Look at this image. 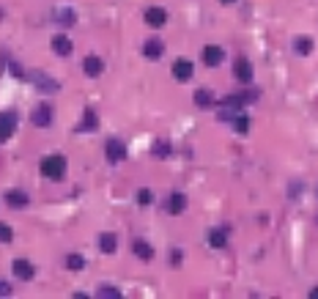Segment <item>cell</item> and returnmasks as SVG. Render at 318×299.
<instances>
[{"label":"cell","mask_w":318,"mask_h":299,"mask_svg":"<svg viewBox=\"0 0 318 299\" xmlns=\"http://www.w3.org/2000/svg\"><path fill=\"white\" fill-rule=\"evenodd\" d=\"M96 127H99L96 110H93V107H85V115H83V121L77 124V129H74V132H80V135H85V132H93Z\"/></svg>","instance_id":"cell-6"},{"label":"cell","mask_w":318,"mask_h":299,"mask_svg":"<svg viewBox=\"0 0 318 299\" xmlns=\"http://www.w3.org/2000/svg\"><path fill=\"white\" fill-rule=\"evenodd\" d=\"M132 253L137 255V258H143V261H151V258H154V247H151L146 239H134Z\"/></svg>","instance_id":"cell-16"},{"label":"cell","mask_w":318,"mask_h":299,"mask_svg":"<svg viewBox=\"0 0 318 299\" xmlns=\"http://www.w3.org/2000/svg\"><path fill=\"white\" fill-rule=\"evenodd\" d=\"M181 258H184V255H181V250H170V264L173 266H181Z\"/></svg>","instance_id":"cell-29"},{"label":"cell","mask_w":318,"mask_h":299,"mask_svg":"<svg viewBox=\"0 0 318 299\" xmlns=\"http://www.w3.org/2000/svg\"><path fill=\"white\" fill-rule=\"evenodd\" d=\"M38 170H42V176L50 178V182H61V178L66 176V156H61V154L47 156V160H42V165H38Z\"/></svg>","instance_id":"cell-1"},{"label":"cell","mask_w":318,"mask_h":299,"mask_svg":"<svg viewBox=\"0 0 318 299\" xmlns=\"http://www.w3.org/2000/svg\"><path fill=\"white\" fill-rule=\"evenodd\" d=\"M233 74H236L239 83H250L252 80V64H250L247 58H239L236 66H233Z\"/></svg>","instance_id":"cell-11"},{"label":"cell","mask_w":318,"mask_h":299,"mask_svg":"<svg viewBox=\"0 0 318 299\" xmlns=\"http://www.w3.org/2000/svg\"><path fill=\"white\" fill-rule=\"evenodd\" d=\"M11 239H14V231H11L9 225H3V223H0V242H3V245H9Z\"/></svg>","instance_id":"cell-27"},{"label":"cell","mask_w":318,"mask_h":299,"mask_svg":"<svg viewBox=\"0 0 318 299\" xmlns=\"http://www.w3.org/2000/svg\"><path fill=\"white\" fill-rule=\"evenodd\" d=\"M151 154H154L156 160H168V156H170V143H168V140H156L154 148H151Z\"/></svg>","instance_id":"cell-22"},{"label":"cell","mask_w":318,"mask_h":299,"mask_svg":"<svg viewBox=\"0 0 318 299\" xmlns=\"http://www.w3.org/2000/svg\"><path fill=\"white\" fill-rule=\"evenodd\" d=\"M151 201H154V195H151V190H140V192H137V203H140V206H148Z\"/></svg>","instance_id":"cell-28"},{"label":"cell","mask_w":318,"mask_h":299,"mask_svg":"<svg viewBox=\"0 0 318 299\" xmlns=\"http://www.w3.org/2000/svg\"><path fill=\"white\" fill-rule=\"evenodd\" d=\"M11 294V286H9V283H3V280H0V296H9Z\"/></svg>","instance_id":"cell-30"},{"label":"cell","mask_w":318,"mask_h":299,"mask_svg":"<svg viewBox=\"0 0 318 299\" xmlns=\"http://www.w3.org/2000/svg\"><path fill=\"white\" fill-rule=\"evenodd\" d=\"M165 22H168V11L159 9V6H151V9L146 11V25L151 28H162Z\"/></svg>","instance_id":"cell-8"},{"label":"cell","mask_w":318,"mask_h":299,"mask_svg":"<svg viewBox=\"0 0 318 299\" xmlns=\"http://www.w3.org/2000/svg\"><path fill=\"white\" fill-rule=\"evenodd\" d=\"M55 19H58V25L63 28H71L77 22V14L71 11V9H61V11H55Z\"/></svg>","instance_id":"cell-20"},{"label":"cell","mask_w":318,"mask_h":299,"mask_svg":"<svg viewBox=\"0 0 318 299\" xmlns=\"http://www.w3.org/2000/svg\"><path fill=\"white\" fill-rule=\"evenodd\" d=\"M83 72L88 77H99L102 72H105V61L96 58V55H88V58L83 61Z\"/></svg>","instance_id":"cell-9"},{"label":"cell","mask_w":318,"mask_h":299,"mask_svg":"<svg viewBox=\"0 0 318 299\" xmlns=\"http://www.w3.org/2000/svg\"><path fill=\"white\" fill-rule=\"evenodd\" d=\"M14 132H17V113H14V110H6V113H0V137L9 140Z\"/></svg>","instance_id":"cell-2"},{"label":"cell","mask_w":318,"mask_h":299,"mask_svg":"<svg viewBox=\"0 0 318 299\" xmlns=\"http://www.w3.org/2000/svg\"><path fill=\"white\" fill-rule=\"evenodd\" d=\"M209 245L214 250H222L228 245V233H225V228H214V231L209 233Z\"/></svg>","instance_id":"cell-19"},{"label":"cell","mask_w":318,"mask_h":299,"mask_svg":"<svg viewBox=\"0 0 318 299\" xmlns=\"http://www.w3.org/2000/svg\"><path fill=\"white\" fill-rule=\"evenodd\" d=\"M6 203H9L11 209H25L30 198H28V192H22V190H9L6 192Z\"/></svg>","instance_id":"cell-14"},{"label":"cell","mask_w":318,"mask_h":299,"mask_svg":"<svg viewBox=\"0 0 318 299\" xmlns=\"http://www.w3.org/2000/svg\"><path fill=\"white\" fill-rule=\"evenodd\" d=\"M195 105H197V107H211V105H214V93H211L209 88L195 91Z\"/></svg>","instance_id":"cell-21"},{"label":"cell","mask_w":318,"mask_h":299,"mask_svg":"<svg viewBox=\"0 0 318 299\" xmlns=\"http://www.w3.org/2000/svg\"><path fill=\"white\" fill-rule=\"evenodd\" d=\"M184 209H187V195L173 192V195H170V201H168V211H170V214H181Z\"/></svg>","instance_id":"cell-18"},{"label":"cell","mask_w":318,"mask_h":299,"mask_svg":"<svg viewBox=\"0 0 318 299\" xmlns=\"http://www.w3.org/2000/svg\"><path fill=\"white\" fill-rule=\"evenodd\" d=\"M66 266H69V269H74V272H80L85 266V258L77 255V253H71V255H66Z\"/></svg>","instance_id":"cell-24"},{"label":"cell","mask_w":318,"mask_h":299,"mask_svg":"<svg viewBox=\"0 0 318 299\" xmlns=\"http://www.w3.org/2000/svg\"><path fill=\"white\" fill-rule=\"evenodd\" d=\"M143 52H146V58L156 61V58H162V52H165V44L159 42V38H148V42L143 44Z\"/></svg>","instance_id":"cell-15"},{"label":"cell","mask_w":318,"mask_h":299,"mask_svg":"<svg viewBox=\"0 0 318 299\" xmlns=\"http://www.w3.org/2000/svg\"><path fill=\"white\" fill-rule=\"evenodd\" d=\"M105 154H107V162H124L126 160V146L121 143V140H107V143H105Z\"/></svg>","instance_id":"cell-3"},{"label":"cell","mask_w":318,"mask_h":299,"mask_svg":"<svg viewBox=\"0 0 318 299\" xmlns=\"http://www.w3.org/2000/svg\"><path fill=\"white\" fill-rule=\"evenodd\" d=\"M222 3H236V0H222Z\"/></svg>","instance_id":"cell-32"},{"label":"cell","mask_w":318,"mask_h":299,"mask_svg":"<svg viewBox=\"0 0 318 299\" xmlns=\"http://www.w3.org/2000/svg\"><path fill=\"white\" fill-rule=\"evenodd\" d=\"M52 50H55V55L66 58V55H71V50H74V44H71V38H69V36L58 33V36L52 38Z\"/></svg>","instance_id":"cell-13"},{"label":"cell","mask_w":318,"mask_h":299,"mask_svg":"<svg viewBox=\"0 0 318 299\" xmlns=\"http://www.w3.org/2000/svg\"><path fill=\"white\" fill-rule=\"evenodd\" d=\"M233 127H236L239 135H247V132H250V118H247V115H239V118H233Z\"/></svg>","instance_id":"cell-25"},{"label":"cell","mask_w":318,"mask_h":299,"mask_svg":"<svg viewBox=\"0 0 318 299\" xmlns=\"http://www.w3.org/2000/svg\"><path fill=\"white\" fill-rule=\"evenodd\" d=\"M310 299H318V288H313V291H310Z\"/></svg>","instance_id":"cell-31"},{"label":"cell","mask_w":318,"mask_h":299,"mask_svg":"<svg viewBox=\"0 0 318 299\" xmlns=\"http://www.w3.org/2000/svg\"><path fill=\"white\" fill-rule=\"evenodd\" d=\"M11 269H14V274H17L19 280H30V277L36 274L33 264H30V261H25V258H17V261L11 264Z\"/></svg>","instance_id":"cell-12"},{"label":"cell","mask_w":318,"mask_h":299,"mask_svg":"<svg viewBox=\"0 0 318 299\" xmlns=\"http://www.w3.org/2000/svg\"><path fill=\"white\" fill-rule=\"evenodd\" d=\"M222 61H225V50L217 44H209V47H203V64L206 66H220Z\"/></svg>","instance_id":"cell-5"},{"label":"cell","mask_w":318,"mask_h":299,"mask_svg":"<svg viewBox=\"0 0 318 299\" xmlns=\"http://www.w3.org/2000/svg\"><path fill=\"white\" fill-rule=\"evenodd\" d=\"M30 121H33L36 127H50L52 124V107L50 105H38L33 113H30Z\"/></svg>","instance_id":"cell-7"},{"label":"cell","mask_w":318,"mask_h":299,"mask_svg":"<svg viewBox=\"0 0 318 299\" xmlns=\"http://www.w3.org/2000/svg\"><path fill=\"white\" fill-rule=\"evenodd\" d=\"M99 247H102V253H115V250H118V236L115 233H110V231H105V233H102L99 236Z\"/></svg>","instance_id":"cell-17"},{"label":"cell","mask_w":318,"mask_h":299,"mask_svg":"<svg viewBox=\"0 0 318 299\" xmlns=\"http://www.w3.org/2000/svg\"><path fill=\"white\" fill-rule=\"evenodd\" d=\"M96 296H102V299H118V296H121V291H118V288H110V286H102V288L96 291Z\"/></svg>","instance_id":"cell-26"},{"label":"cell","mask_w":318,"mask_h":299,"mask_svg":"<svg viewBox=\"0 0 318 299\" xmlns=\"http://www.w3.org/2000/svg\"><path fill=\"white\" fill-rule=\"evenodd\" d=\"M192 64H189L187 58H178L176 64H173V77H176V80H181V83H187L189 77H192Z\"/></svg>","instance_id":"cell-10"},{"label":"cell","mask_w":318,"mask_h":299,"mask_svg":"<svg viewBox=\"0 0 318 299\" xmlns=\"http://www.w3.org/2000/svg\"><path fill=\"white\" fill-rule=\"evenodd\" d=\"M28 80H30V83H36V85H38V91H44V93L58 91V80H52V77H44L42 72H28Z\"/></svg>","instance_id":"cell-4"},{"label":"cell","mask_w":318,"mask_h":299,"mask_svg":"<svg viewBox=\"0 0 318 299\" xmlns=\"http://www.w3.org/2000/svg\"><path fill=\"white\" fill-rule=\"evenodd\" d=\"M293 47H296V52H299V55H310L315 44H313V38H310V36H299L296 42H293Z\"/></svg>","instance_id":"cell-23"}]
</instances>
